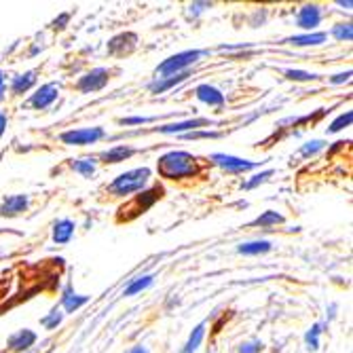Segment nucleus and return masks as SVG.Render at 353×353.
Instances as JSON below:
<instances>
[{"instance_id": "obj_1", "label": "nucleus", "mask_w": 353, "mask_h": 353, "mask_svg": "<svg viewBox=\"0 0 353 353\" xmlns=\"http://www.w3.org/2000/svg\"><path fill=\"white\" fill-rule=\"evenodd\" d=\"M157 172L165 180L192 178L199 174V159L184 150H172V152H165L163 157H159Z\"/></svg>"}, {"instance_id": "obj_2", "label": "nucleus", "mask_w": 353, "mask_h": 353, "mask_svg": "<svg viewBox=\"0 0 353 353\" xmlns=\"http://www.w3.org/2000/svg\"><path fill=\"white\" fill-rule=\"evenodd\" d=\"M150 180V170L148 168H138V170H130L121 174L119 178H114V182L108 186V192L112 197H125L132 195V192H140Z\"/></svg>"}, {"instance_id": "obj_3", "label": "nucleus", "mask_w": 353, "mask_h": 353, "mask_svg": "<svg viewBox=\"0 0 353 353\" xmlns=\"http://www.w3.org/2000/svg\"><path fill=\"white\" fill-rule=\"evenodd\" d=\"M210 51H199V49H190V51H182V53H176L172 57H168L165 61H161L157 66V79H165V77H174V74H180V72H186L188 66L192 63H197L203 55H208Z\"/></svg>"}, {"instance_id": "obj_4", "label": "nucleus", "mask_w": 353, "mask_h": 353, "mask_svg": "<svg viewBox=\"0 0 353 353\" xmlns=\"http://www.w3.org/2000/svg\"><path fill=\"white\" fill-rule=\"evenodd\" d=\"M163 186L161 184H154L152 188H148V190H140V195L130 203V205H127V210H119V212H132L130 216H127V220H134L136 216H140V214H144L146 210H150L159 199H161L163 197ZM123 214H119V216H123Z\"/></svg>"}, {"instance_id": "obj_5", "label": "nucleus", "mask_w": 353, "mask_h": 353, "mask_svg": "<svg viewBox=\"0 0 353 353\" xmlns=\"http://www.w3.org/2000/svg\"><path fill=\"white\" fill-rule=\"evenodd\" d=\"M106 138V132L102 127H85V130H72V132H63L59 136V140L63 144L70 146H87V144H95Z\"/></svg>"}, {"instance_id": "obj_6", "label": "nucleus", "mask_w": 353, "mask_h": 353, "mask_svg": "<svg viewBox=\"0 0 353 353\" xmlns=\"http://www.w3.org/2000/svg\"><path fill=\"white\" fill-rule=\"evenodd\" d=\"M212 161L216 165H220L222 170H227L229 174H243V172L259 168V163H254V161H245V159L231 157V154H220V152L212 154Z\"/></svg>"}, {"instance_id": "obj_7", "label": "nucleus", "mask_w": 353, "mask_h": 353, "mask_svg": "<svg viewBox=\"0 0 353 353\" xmlns=\"http://www.w3.org/2000/svg\"><path fill=\"white\" fill-rule=\"evenodd\" d=\"M110 81V72L106 68H95L91 72H87L85 77L79 79L77 89L81 93H91V91H100L106 87V83Z\"/></svg>"}, {"instance_id": "obj_8", "label": "nucleus", "mask_w": 353, "mask_h": 353, "mask_svg": "<svg viewBox=\"0 0 353 353\" xmlns=\"http://www.w3.org/2000/svg\"><path fill=\"white\" fill-rule=\"evenodd\" d=\"M57 85H53V83H47V85H43L41 89H37V93L32 95L30 98V106L32 108H37V110H45V108H49L55 100H57Z\"/></svg>"}, {"instance_id": "obj_9", "label": "nucleus", "mask_w": 353, "mask_h": 353, "mask_svg": "<svg viewBox=\"0 0 353 353\" xmlns=\"http://www.w3.org/2000/svg\"><path fill=\"white\" fill-rule=\"evenodd\" d=\"M205 125H214V121H210V119H190V121H182V123L161 125V127H157L154 132H159V134H184V132H195L197 127H205Z\"/></svg>"}, {"instance_id": "obj_10", "label": "nucleus", "mask_w": 353, "mask_h": 353, "mask_svg": "<svg viewBox=\"0 0 353 353\" xmlns=\"http://www.w3.org/2000/svg\"><path fill=\"white\" fill-rule=\"evenodd\" d=\"M138 43V37L132 34V32H127V34H119L114 37L110 43H108V53L110 55H125V53H132L134 47Z\"/></svg>"}, {"instance_id": "obj_11", "label": "nucleus", "mask_w": 353, "mask_h": 353, "mask_svg": "<svg viewBox=\"0 0 353 353\" xmlns=\"http://www.w3.org/2000/svg\"><path fill=\"white\" fill-rule=\"evenodd\" d=\"M319 21H322V9H319L317 5H305V7L299 11V17H296L299 28H303V30H313V28L319 26Z\"/></svg>"}, {"instance_id": "obj_12", "label": "nucleus", "mask_w": 353, "mask_h": 353, "mask_svg": "<svg viewBox=\"0 0 353 353\" xmlns=\"http://www.w3.org/2000/svg\"><path fill=\"white\" fill-rule=\"evenodd\" d=\"M190 77V72H180V74H174V77H165V79H154L152 83H148V91L150 93H165L170 89H174L176 85L184 83L186 79Z\"/></svg>"}, {"instance_id": "obj_13", "label": "nucleus", "mask_w": 353, "mask_h": 353, "mask_svg": "<svg viewBox=\"0 0 353 353\" xmlns=\"http://www.w3.org/2000/svg\"><path fill=\"white\" fill-rule=\"evenodd\" d=\"M195 93H197V98L203 104H208V106H214V108H222L224 106V95L216 87H212V85H199L195 89Z\"/></svg>"}, {"instance_id": "obj_14", "label": "nucleus", "mask_w": 353, "mask_h": 353, "mask_svg": "<svg viewBox=\"0 0 353 353\" xmlns=\"http://www.w3.org/2000/svg\"><path fill=\"white\" fill-rule=\"evenodd\" d=\"M89 301V296H83V294H77L72 290V285L68 283L66 288H63V294H61V307L66 309L68 313H74L79 311L85 303Z\"/></svg>"}, {"instance_id": "obj_15", "label": "nucleus", "mask_w": 353, "mask_h": 353, "mask_svg": "<svg viewBox=\"0 0 353 353\" xmlns=\"http://www.w3.org/2000/svg\"><path fill=\"white\" fill-rule=\"evenodd\" d=\"M132 154H136V148L121 144V146H114L110 150H104L100 154V159H102V163H121V161H125V159H130Z\"/></svg>"}, {"instance_id": "obj_16", "label": "nucleus", "mask_w": 353, "mask_h": 353, "mask_svg": "<svg viewBox=\"0 0 353 353\" xmlns=\"http://www.w3.org/2000/svg\"><path fill=\"white\" fill-rule=\"evenodd\" d=\"M28 208V197L26 195H11L0 205V216H17Z\"/></svg>"}, {"instance_id": "obj_17", "label": "nucleus", "mask_w": 353, "mask_h": 353, "mask_svg": "<svg viewBox=\"0 0 353 353\" xmlns=\"http://www.w3.org/2000/svg\"><path fill=\"white\" fill-rule=\"evenodd\" d=\"M72 233H74V222L63 218V220H57L55 222V229H53V241L55 243H68L72 239Z\"/></svg>"}, {"instance_id": "obj_18", "label": "nucleus", "mask_w": 353, "mask_h": 353, "mask_svg": "<svg viewBox=\"0 0 353 353\" xmlns=\"http://www.w3.org/2000/svg\"><path fill=\"white\" fill-rule=\"evenodd\" d=\"M34 343H37V334L32 332V330H19V332H15L9 339V347L13 351H26V349H30L32 345H34Z\"/></svg>"}, {"instance_id": "obj_19", "label": "nucleus", "mask_w": 353, "mask_h": 353, "mask_svg": "<svg viewBox=\"0 0 353 353\" xmlns=\"http://www.w3.org/2000/svg\"><path fill=\"white\" fill-rule=\"evenodd\" d=\"M326 39H328L326 32H313V34H303V37L285 39V43L296 45V47H313V45H322Z\"/></svg>"}, {"instance_id": "obj_20", "label": "nucleus", "mask_w": 353, "mask_h": 353, "mask_svg": "<svg viewBox=\"0 0 353 353\" xmlns=\"http://www.w3.org/2000/svg\"><path fill=\"white\" fill-rule=\"evenodd\" d=\"M273 245H271V241H248V243H241L239 248H237V252L239 254H243V256H261V254H267L269 250H271Z\"/></svg>"}, {"instance_id": "obj_21", "label": "nucleus", "mask_w": 353, "mask_h": 353, "mask_svg": "<svg viewBox=\"0 0 353 353\" xmlns=\"http://www.w3.org/2000/svg\"><path fill=\"white\" fill-rule=\"evenodd\" d=\"M37 83V72L32 70V72H26V74H19V77H15L13 79V83H11V91L15 93V95H19V93H26L32 85Z\"/></svg>"}, {"instance_id": "obj_22", "label": "nucleus", "mask_w": 353, "mask_h": 353, "mask_svg": "<svg viewBox=\"0 0 353 353\" xmlns=\"http://www.w3.org/2000/svg\"><path fill=\"white\" fill-rule=\"evenodd\" d=\"M203 334H205V322H201L195 330L190 332V336H188V341H186L182 353H195V351L199 349L201 341H203Z\"/></svg>"}, {"instance_id": "obj_23", "label": "nucleus", "mask_w": 353, "mask_h": 353, "mask_svg": "<svg viewBox=\"0 0 353 353\" xmlns=\"http://www.w3.org/2000/svg\"><path fill=\"white\" fill-rule=\"evenodd\" d=\"M152 283V275H142V277H138V279H134L130 285L125 288L123 290V296H136V294H140L142 290H146V288Z\"/></svg>"}, {"instance_id": "obj_24", "label": "nucleus", "mask_w": 353, "mask_h": 353, "mask_svg": "<svg viewBox=\"0 0 353 353\" xmlns=\"http://www.w3.org/2000/svg\"><path fill=\"white\" fill-rule=\"evenodd\" d=\"M283 220H285V218H283L281 214H277V212L269 210V212H265L263 216L256 218L252 224H254V227H273V224H281Z\"/></svg>"}, {"instance_id": "obj_25", "label": "nucleus", "mask_w": 353, "mask_h": 353, "mask_svg": "<svg viewBox=\"0 0 353 353\" xmlns=\"http://www.w3.org/2000/svg\"><path fill=\"white\" fill-rule=\"evenodd\" d=\"M70 168L74 172H79L81 176L85 178H91L95 174V163H93V159H77V161L70 163Z\"/></svg>"}, {"instance_id": "obj_26", "label": "nucleus", "mask_w": 353, "mask_h": 353, "mask_svg": "<svg viewBox=\"0 0 353 353\" xmlns=\"http://www.w3.org/2000/svg\"><path fill=\"white\" fill-rule=\"evenodd\" d=\"M322 328H326V324H315L309 332H307V336H305V341H307V347L311 349V351H315L317 347H319V334H322L324 330Z\"/></svg>"}, {"instance_id": "obj_27", "label": "nucleus", "mask_w": 353, "mask_h": 353, "mask_svg": "<svg viewBox=\"0 0 353 353\" xmlns=\"http://www.w3.org/2000/svg\"><path fill=\"white\" fill-rule=\"evenodd\" d=\"M332 37L336 41H351L353 39V28H351V23H339V26H334L332 28Z\"/></svg>"}, {"instance_id": "obj_28", "label": "nucleus", "mask_w": 353, "mask_h": 353, "mask_svg": "<svg viewBox=\"0 0 353 353\" xmlns=\"http://www.w3.org/2000/svg\"><path fill=\"white\" fill-rule=\"evenodd\" d=\"M182 138L184 140H218V138H222V134L220 132L205 130V132H188V134H182Z\"/></svg>"}, {"instance_id": "obj_29", "label": "nucleus", "mask_w": 353, "mask_h": 353, "mask_svg": "<svg viewBox=\"0 0 353 353\" xmlns=\"http://www.w3.org/2000/svg\"><path fill=\"white\" fill-rule=\"evenodd\" d=\"M351 121H353V112H345V114H341L330 127H328V134H336V132H341V130H345V127H349L351 125Z\"/></svg>"}, {"instance_id": "obj_30", "label": "nucleus", "mask_w": 353, "mask_h": 353, "mask_svg": "<svg viewBox=\"0 0 353 353\" xmlns=\"http://www.w3.org/2000/svg\"><path fill=\"white\" fill-rule=\"evenodd\" d=\"M61 319H63V313H59L57 309H53L47 317L41 319V324H43L47 330H53V328H57V326L61 324Z\"/></svg>"}, {"instance_id": "obj_31", "label": "nucleus", "mask_w": 353, "mask_h": 353, "mask_svg": "<svg viewBox=\"0 0 353 353\" xmlns=\"http://www.w3.org/2000/svg\"><path fill=\"white\" fill-rule=\"evenodd\" d=\"M283 74H285V79H290V81H301V83H309V81H317V79H319L317 74L303 72V70H285Z\"/></svg>"}, {"instance_id": "obj_32", "label": "nucleus", "mask_w": 353, "mask_h": 353, "mask_svg": "<svg viewBox=\"0 0 353 353\" xmlns=\"http://www.w3.org/2000/svg\"><path fill=\"white\" fill-rule=\"evenodd\" d=\"M273 174H275L273 170H267V172H263V174H259V176H254V178H252L250 182H245V186H243V188H245V190H252V188H256V186H259V184L267 182V180H269V178L273 176Z\"/></svg>"}, {"instance_id": "obj_33", "label": "nucleus", "mask_w": 353, "mask_h": 353, "mask_svg": "<svg viewBox=\"0 0 353 353\" xmlns=\"http://www.w3.org/2000/svg\"><path fill=\"white\" fill-rule=\"evenodd\" d=\"M326 144L322 142V140H313V142H309V144H305L303 148H301V154L303 157H311V154H315V152H319L322 150Z\"/></svg>"}, {"instance_id": "obj_34", "label": "nucleus", "mask_w": 353, "mask_h": 353, "mask_svg": "<svg viewBox=\"0 0 353 353\" xmlns=\"http://www.w3.org/2000/svg\"><path fill=\"white\" fill-rule=\"evenodd\" d=\"M263 343L261 341H250V343H243L239 347V353H261L263 351Z\"/></svg>"}, {"instance_id": "obj_35", "label": "nucleus", "mask_w": 353, "mask_h": 353, "mask_svg": "<svg viewBox=\"0 0 353 353\" xmlns=\"http://www.w3.org/2000/svg\"><path fill=\"white\" fill-rule=\"evenodd\" d=\"M154 119L152 117H130V119H121L119 123L121 125H146V123H152Z\"/></svg>"}, {"instance_id": "obj_36", "label": "nucleus", "mask_w": 353, "mask_h": 353, "mask_svg": "<svg viewBox=\"0 0 353 353\" xmlns=\"http://www.w3.org/2000/svg\"><path fill=\"white\" fill-rule=\"evenodd\" d=\"M208 7H212V5L210 3H195V5H190V11H192V15H199Z\"/></svg>"}, {"instance_id": "obj_37", "label": "nucleus", "mask_w": 353, "mask_h": 353, "mask_svg": "<svg viewBox=\"0 0 353 353\" xmlns=\"http://www.w3.org/2000/svg\"><path fill=\"white\" fill-rule=\"evenodd\" d=\"M68 19H70V15L68 13H63V15H59L55 21H53V28H63V26H66L68 23Z\"/></svg>"}, {"instance_id": "obj_38", "label": "nucleus", "mask_w": 353, "mask_h": 353, "mask_svg": "<svg viewBox=\"0 0 353 353\" xmlns=\"http://www.w3.org/2000/svg\"><path fill=\"white\" fill-rule=\"evenodd\" d=\"M349 77H351V70H347V72H343V74H336V77H332L330 79V83H345V81H349Z\"/></svg>"}, {"instance_id": "obj_39", "label": "nucleus", "mask_w": 353, "mask_h": 353, "mask_svg": "<svg viewBox=\"0 0 353 353\" xmlns=\"http://www.w3.org/2000/svg\"><path fill=\"white\" fill-rule=\"evenodd\" d=\"M5 130H7V114H5V112H0V138H3Z\"/></svg>"}, {"instance_id": "obj_40", "label": "nucleus", "mask_w": 353, "mask_h": 353, "mask_svg": "<svg viewBox=\"0 0 353 353\" xmlns=\"http://www.w3.org/2000/svg\"><path fill=\"white\" fill-rule=\"evenodd\" d=\"M127 353H148V349H146V347H142V345H136V347H132Z\"/></svg>"}, {"instance_id": "obj_41", "label": "nucleus", "mask_w": 353, "mask_h": 353, "mask_svg": "<svg viewBox=\"0 0 353 353\" xmlns=\"http://www.w3.org/2000/svg\"><path fill=\"white\" fill-rule=\"evenodd\" d=\"M3 93H5V77L0 72V98H3Z\"/></svg>"}, {"instance_id": "obj_42", "label": "nucleus", "mask_w": 353, "mask_h": 353, "mask_svg": "<svg viewBox=\"0 0 353 353\" xmlns=\"http://www.w3.org/2000/svg\"><path fill=\"white\" fill-rule=\"evenodd\" d=\"M339 7H347V9H351V3H349V0H347V3H345V0H341Z\"/></svg>"}, {"instance_id": "obj_43", "label": "nucleus", "mask_w": 353, "mask_h": 353, "mask_svg": "<svg viewBox=\"0 0 353 353\" xmlns=\"http://www.w3.org/2000/svg\"><path fill=\"white\" fill-rule=\"evenodd\" d=\"M0 256H3V252H0Z\"/></svg>"}]
</instances>
